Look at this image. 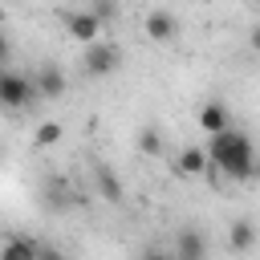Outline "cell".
I'll return each mask as SVG.
<instances>
[{"instance_id": "5", "label": "cell", "mask_w": 260, "mask_h": 260, "mask_svg": "<svg viewBox=\"0 0 260 260\" xmlns=\"http://www.w3.org/2000/svg\"><path fill=\"white\" fill-rule=\"evenodd\" d=\"M61 24H65V32H69L73 41H81V45L102 41V28H106L89 8H69V12H61Z\"/></svg>"}, {"instance_id": "12", "label": "cell", "mask_w": 260, "mask_h": 260, "mask_svg": "<svg viewBox=\"0 0 260 260\" xmlns=\"http://www.w3.org/2000/svg\"><path fill=\"white\" fill-rule=\"evenodd\" d=\"M232 126V114H228V106L223 102H203L199 106V130H207V134H219V130H228Z\"/></svg>"}, {"instance_id": "14", "label": "cell", "mask_w": 260, "mask_h": 260, "mask_svg": "<svg viewBox=\"0 0 260 260\" xmlns=\"http://www.w3.org/2000/svg\"><path fill=\"white\" fill-rule=\"evenodd\" d=\"M162 146H167L162 130H158L154 122H146V126L138 130V154H146V158H162Z\"/></svg>"}, {"instance_id": "2", "label": "cell", "mask_w": 260, "mask_h": 260, "mask_svg": "<svg viewBox=\"0 0 260 260\" xmlns=\"http://www.w3.org/2000/svg\"><path fill=\"white\" fill-rule=\"evenodd\" d=\"M0 102H4L8 110H24V106H37V102H45V98H41V89H37V81H32L28 73L4 69V77H0Z\"/></svg>"}, {"instance_id": "18", "label": "cell", "mask_w": 260, "mask_h": 260, "mask_svg": "<svg viewBox=\"0 0 260 260\" xmlns=\"http://www.w3.org/2000/svg\"><path fill=\"white\" fill-rule=\"evenodd\" d=\"M41 260H69V252H61L57 244H41Z\"/></svg>"}, {"instance_id": "15", "label": "cell", "mask_w": 260, "mask_h": 260, "mask_svg": "<svg viewBox=\"0 0 260 260\" xmlns=\"http://www.w3.org/2000/svg\"><path fill=\"white\" fill-rule=\"evenodd\" d=\"M61 138H65V126H61V122H41V126L32 130V146H41V150H45V146H57Z\"/></svg>"}, {"instance_id": "17", "label": "cell", "mask_w": 260, "mask_h": 260, "mask_svg": "<svg viewBox=\"0 0 260 260\" xmlns=\"http://www.w3.org/2000/svg\"><path fill=\"white\" fill-rule=\"evenodd\" d=\"M138 260H179V256H175V248H142Z\"/></svg>"}, {"instance_id": "4", "label": "cell", "mask_w": 260, "mask_h": 260, "mask_svg": "<svg viewBox=\"0 0 260 260\" xmlns=\"http://www.w3.org/2000/svg\"><path fill=\"white\" fill-rule=\"evenodd\" d=\"M171 171H175L179 179H203V175H211L215 167H211V154H207V146H195V142H187V146H179V154H175Z\"/></svg>"}, {"instance_id": "10", "label": "cell", "mask_w": 260, "mask_h": 260, "mask_svg": "<svg viewBox=\"0 0 260 260\" xmlns=\"http://www.w3.org/2000/svg\"><path fill=\"white\" fill-rule=\"evenodd\" d=\"M256 236H260V228H256L252 215H240V219L228 223V248L232 252H252L256 248Z\"/></svg>"}, {"instance_id": "16", "label": "cell", "mask_w": 260, "mask_h": 260, "mask_svg": "<svg viewBox=\"0 0 260 260\" xmlns=\"http://www.w3.org/2000/svg\"><path fill=\"white\" fill-rule=\"evenodd\" d=\"M89 12H93L102 24H110V20L118 16V0H89Z\"/></svg>"}, {"instance_id": "9", "label": "cell", "mask_w": 260, "mask_h": 260, "mask_svg": "<svg viewBox=\"0 0 260 260\" xmlns=\"http://www.w3.org/2000/svg\"><path fill=\"white\" fill-rule=\"evenodd\" d=\"M32 81H37V89H41L45 102H57V98L65 93V73H61L57 61H41V65L32 69Z\"/></svg>"}, {"instance_id": "8", "label": "cell", "mask_w": 260, "mask_h": 260, "mask_svg": "<svg viewBox=\"0 0 260 260\" xmlns=\"http://www.w3.org/2000/svg\"><path fill=\"white\" fill-rule=\"evenodd\" d=\"M142 32H146V41H154V45H171V41L179 37V16L167 12V8H150V12L142 16Z\"/></svg>"}, {"instance_id": "3", "label": "cell", "mask_w": 260, "mask_h": 260, "mask_svg": "<svg viewBox=\"0 0 260 260\" xmlns=\"http://www.w3.org/2000/svg\"><path fill=\"white\" fill-rule=\"evenodd\" d=\"M118 65H122V49L114 41H93L81 53V73L85 77H110Z\"/></svg>"}, {"instance_id": "11", "label": "cell", "mask_w": 260, "mask_h": 260, "mask_svg": "<svg viewBox=\"0 0 260 260\" xmlns=\"http://www.w3.org/2000/svg\"><path fill=\"white\" fill-rule=\"evenodd\" d=\"M93 187H98V195H102L106 203H114V207H118L122 195H126V191H122V179L114 175L110 162H93Z\"/></svg>"}, {"instance_id": "1", "label": "cell", "mask_w": 260, "mask_h": 260, "mask_svg": "<svg viewBox=\"0 0 260 260\" xmlns=\"http://www.w3.org/2000/svg\"><path fill=\"white\" fill-rule=\"evenodd\" d=\"M207 154H211V167H215L223 179H232V183L260 179V154H256L252 138L240 134V130H232V126L219 130V134H211Z\"/></svg>"}, {"instance_id": "20", "label": "cell", "mask_w": 260, "mask_h": 260, "mask_svg": "<svg viewBox=\"0 0 260 260\" xmlns=\"http://www.w3.org/2000/svg\"><path fill=\"white\" fill-rule=\"evenodd\" d=\"M252 4H260V0H252Z\"/></svg>"}, {"instance_id": "7", "label": "cell", "mask_w": 260, "mask_h": 260, "mask_svg": "<svg viewBox=\"0 0 260 260\" xmlns=\"http://www.w3.org/2000/svg\"><path fill=\"white\" fill-rule=\"evenodd\" d=\"M175 256L179 260H211V244H207V232L195 228V223H183L175 232Z\"/></svg>"}, {"instance_id": "6", "label": "cell", "mask_w": 260, "mask_h": 260, "mask_svg": "<svg viewBox=\"0 0 260 260\" xmlns=\"http://www.w3.org/2000/svg\"><path fill=\"white\" fill-rule=\"evenodd\" d=\"M41 203H45V211H53V215L69 211V207L77 203V199H73V183H69L61 171L45 175V183H41Z\"/></svg>"}, {"instance_id": "13", "label": "cell", "mask_w": 260, "mask_h": 260, "mask_svg": "<svg viewBox=\"0 0 260 260\" xmlns=\"http://www.w3.org/2000/svg\"><path fill=\"white\" fill-rule=\"evenodd\" d=\"M0 260H41V240H28V236H8Z\"/></svg>"}, {"instance_id": "19", "label": "cell", "mask_w": 260, "mask_h": 260, "mask_svg": "<svg viewBox=\"0 0 260 260\" xmlns=\"http://www.w3.org/2000/svg\"><path fill=\"white\" fill-rule=\"evenodd\" d=\"M248 45H252V53H260V24H252V32H248Z\"/></svg>"}]
</instances>
